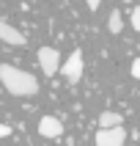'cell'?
Segmentation results:
<instances>
[{
  "instance_id": "cell-1",
  "label": "cell",
  "mask_w": 140,
  "mask_h": 146,
  "mask_svg": "<svg viewBox=\"0 0 140 146\" xmlns=\"http://www.w3.org/2000/svg\"><path fill=\"white\" fill-rule=\"evenodd\" d=\"M0 83L8 94L14 97H36L39 94V80L36 74L25 72L19 66H11V64H3L0 66Z\"/></svg>"
},
{
  "instance_id": "cell-2",
  "label": "cell",
  "mask_w": 140,
  "mask_h": 146,
  "mask_svg": "<svg viewBox=\"0 0 140 146\" xmlns=\"http://www.w3.org/2000/svg\"><path fill=\"white\" fill-rule=\"evenodd\" d=\"M60 74L69 83H80V77H82V50H72V55L60 64Z\"/></svg>"
},
{
  "instance_id": "cell-3",
  "label": "cell",
  "mask_w": 140,
  "mask_h": 146,
  "mask_svg": "<svg viewBox=\"0 0 140 146\" xmlns=\"http://www.w3.org/2000/svg\"><path fill=\"white\" fill-rule=\"evenodd\" d=\"M39 66H41V72L47 74V77L58 74L60 72V52L55 47H41L39 50Z\"/></svg>"
},
{
  "instance_id": "cell-4",
  "label": "cell",
  "mask_w": 140,
  "mask_h": 146,
  "mask_svg": "<svg viewBox=\"0 0 140 146\" xmlns=\"http://www.w3.org/2000/svg\"><path fill=\"white\" fill-rule=\"evenodd\" d=\"M124 141H126L124 127H115V130H99L96 132V146H124Z\"/></svg>"
},
{
  "instance_id": "cell-5",
  "label": "cell",
  "mask_w": 140,
  "mask_h": 146,
  "mask_svg": "<svg viewBox=\"0 0 140 146\" xmlns=\"http://www.w3.org/2000/svg\"><path fill=\"white\" fill-rule=\"evenodd\" d=\"M39 135H44V138H60V135H63V121L55 119V116H41Z\"/></svg>"
},
{
  "instance_id": "cell-6",
  "label": "cell",
  "mask_w": 140,
  "mask_h": 146,
  "mask_svg": "<svg viewBox=\"0 0 140 146\" xmlns=\"http://www.w3.org/2000/svg\"><path fill=\"white\" fill-rule=\"evenodd\" d=\"M0 41H6V44H11V47H25V44H28V39L8 22H0Z\"/></svg>"
},
{
  "instance_id": "cell-7",
  "label": "cell",
  "mask_w": 140,
  "mask_h": 146,
  "mask_svg": "<svg viewBox=\"0 0 140 146\" xmlns=\"http://www.w3.org/2000/svg\"><path fill=\"white\" fill-rule=\"evenodd\" d=\"M121 113H115V110H105V113H99V130H115V127H121Z\"/></svg>"
},
{
  "instance_id": "cell-8",
  "label": "cell",
  "mask_w": 140,
  "mask_h": 146,
  "mask_svg": "<svg viewBox=\"0 0 140 146\" xmlns=\"http://www.w3.org/2000/svg\"><path fill=\"white\" fill-rule=\"evenodd\" d=\"M107 31L110 33H121L124 31V14L118 11V8H113L110 17H107Z\"/></svg>"
},
{
  "instance_id": "cell-9",
  "label": "cell",
  "mask_w": 140,
  "mask_h": 146,
  "mask_svg": "<svg viewBox=\"0 0 140 146\" xmlns=\"http://www.w3.org/2000/svg\"><path fill=\"white\" fill-rule=\"evenodd\" d=\"M129 22H132V28L140 33V6H135L132 8V17H129Z\"/></svg>"
},
{
  "instance_id": "cell-10",
  "label": "cell",
  "mask_w": 140,
  "mask_h": 146,
  "mask_svg": "<svg viewBox=\"0 0 140 146\" xmlns=\"http://www.w3.org/2000/svg\"><path fill=\"white\" fill-rule=\"evenodd\" d=\"M132 77H135V80H140V58H135V61H132Z\"/></svg>"
},
{
  "instance_id": "cell-11",
  "label": "cell",
  "mask_w": 140,
  "mask_h": 146,
  "mask_svg": "<svg viewBox=\"0 0 140 146\" xmlns=\"http://www.w3.org/2000/svg\"><path fill=\"white\" fill-rule=\"evenodd\" d=\"M11 135V127L8 124H0V138H8Z\"/></svg>"
},
{
  "instance_id": "cell-12",
  "label": "cell",
  "mask_w": 140,
  "mask_h": 146,
  "mask_svg": "<svg viewBox=\"0 0 140 146\" xmlns=\"http://www.w3.org/2000/svg\"><path fill=\"white\" fill-rule=\"evenodd\" d=\"M85 3H88V8H91V11H96V8L102 6V0H85Z\"/></svg>"
}]
</instances>
